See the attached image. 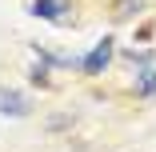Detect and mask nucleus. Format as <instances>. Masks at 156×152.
Wrapping results in <instances>:
<instances>
[{"label": "nucleus", "mask_w": 156, "mask_h": 152, "mask_svg": "<svg viewBox=\"0 0 156 152\" xmlns=\"http://www.w3.org/2000/svg\"><path fill=\"white\" fill-rule=\"evenodd\" d=\"M136 92H140V96H152V92H156V68H152V64H148V68H140Z\"/></svg>", "instance_id": "obj_5"}, {"label": "nucleus", "mask_w": 156, "mask_h": 152, "mask_svg": "<svg viewBox=\"0 0 156 152\" xmlns=\"http://www.w3.org/2000/svg\"><path fill=\"white\" fill-rule=\"evenodd\" d=\"M0 112H4V116H28V100H24L20 92L0 88Z\"/></svg>", "instance_id": "obj_3"}, {"label": "nucleus", "mask_w": 156, "mask_h": 152, "mask_svg": "<svg viewBox=\"0 0 156 152\" xmlns=\"http://www.w3.org/2000/svg\"><path fill=\"white\" fill-rule=\"evenodd\" d=\"M68 12V0H32V16L40 20H60Z\"/></svg>", "instance_id": "obj_2"}, {"label": "nucleus", "mask_w": 156, "mask_h": 152, "mask_svg": "<svg viewBox=\"0 0 156 152\" xmlns=\"http://www.w3.org/2000/svg\"><path fill=\"white\" fill-rule=\"evenodd\" d=\"M108 60H112V40L104 36L96 48H92V52L84 56V72H88V76H100V72L108 68Z\"/></svg>", "instance_id": "obj_1"}, {"label": "nucleus", "mask_w": 156, "mask_h": 152, "mask_svg": "<svg viewBox=\"0 0 156 152\" xmlns=\"http://www.w3.org/2000/svg\"><path fill=\"white\" fill-rule=\"evenodd\" d=\"M144 8V0H112V20H132Z\"/></svg>", "instance_id": "obj_4"}]
</instances>
